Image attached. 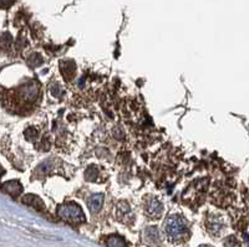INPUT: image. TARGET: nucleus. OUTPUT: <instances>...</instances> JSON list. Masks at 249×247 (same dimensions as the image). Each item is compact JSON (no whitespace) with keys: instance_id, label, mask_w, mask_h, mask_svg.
Listing matches in <instances>:
<instances>
[{"instance_id":"nucleus-1","label":"nucleus","mask_w":249,"mask_h":247,"mask_svg":"<svg viewBox=\"0 0 249 247\" xmlns=\"http://www.w3.org/2000/svg\"><path fill=\"white\" fill-rule=\"evenodd\" d=\"M166 233L170 240H173V241H179L184 236H187L188 229H187V224L183 217L178 216V215L168 217L166 221Z\"/></svg>"},{"instance_id":"nucleus-2","label":"nucleus","mask_w":249,"mask_h":247,"mask_svg":"<svg viewBox=\"0 0 249 247\" xmlns=\"http://www.w3.org/2000/svg\"><path fill=\"white\" fill-rule=\"evenodd\" d=\"M57 215L61 217L64 221L69 224H81L85 221V216L81 209L76 204H65V205L59 206L57 209Z\"/></svg>"},{"instance_id":"nucleus-3","label":"nucleus","mask_w":249,"mask_h":247,"mask_svg":"<svg viewBox=\"0 0 249 247\" xmlns=\"http://www.w3.org/2000/svg\"><path fill=\"white\" fill-rule=\"evenodd\" d=\"M37 93H39V87L35 83H28L21 88V95L24 99L29 101H34L37 97Z\"/></svg>"},{"instance_id":"nucleus-4","label":"nucleus","mask_w":249,"mask_h":247,"mask_svg":"<svg viewBox=\"0 0 249 247\" xmlns=\"http://www.w3.org/2000/svg\"><path fill=\"white\" fill-rule=\"evenodd\" d=\"M162 211H163V206H162L161 202L159 200L152 199L147 205V213L150 216H152L153 219H157V217L161 216Z\"/></svg>"},{"instance_id":"nucleus-5","label":"nucleus","mask_w":249,"mask_h":247,"mask_svg":"<svg viewBox=\"0 0 249 247\" xmlns=\"http://www.w3.org/2000/svg\"><path fill=\"white\" fill-rule=\"evenodd\" d=\"M3 190L6 191L8 194L13 195V197H18V195H20L23 188H21V185H20L19 182L13 180V181H6L5 184H4Z\"/></svg>"},{"instance_id":"nucleus-6","label":"nucleus","mask_w":249,"mask_h":247,"mask_svg":"<svg viewBox=\"0 0 249 247\" xmlns=\"http://www.w3.org/2000/svg\"><path fill=\"white\" fill-rule=\"evenodd\" d=\"M102 202H104V195L102 194H95L89 199V209L92 213H97L101 209Z\"/></svg>"},{"instance_id":"nucleus-7","label":"nucleus","mask_w":249,"mask_h":247,"mask_svg":"<svg viewBox=\"0 0 249 247\" xmlns=\"http://www.w3.org/2000/svg\"><path fill=\"white\" fill-rule=\"evenodd\" d=\"M23 202L24 204H26V205L33 206V208H35L36 210H41V209H44V202L41 201L39 198L35 197V195H26V197L23 199Z\"/></svg>"},{"instance_id":"nucleus-8","label":"nucleus","mask_w":249,"mask_h":247,"mask_svg":"<svg viewBox=\"0 0 249 247\" xmlns=\"http://www.w3.org/2000/svg\"><path fill=\"white\" fill-rule=\"evenodd\" d=\"M61 71L64 73V76H65L66 80H70L74 77V73H75V66H74V62H64L61 66Z\"/></svg>"},{"instance_id":"nucleus-9","label":"nucleus","mask_w":249,"mask_h":247,"mask_svg":"<svg viewBox=\"0 0 249 247\" xmlns=\"http://www.w3.org/2000/svg\"><path fill=\"white\" fill-rule=\"evenodd\" d=\"M107 247H126V242L120 236H111L106 241Z\"/></svg>"},{"instance_id":"nucleus-10","label":"nucleus","mask_w":249,"mask_h":247,"mask_svg":"<svg viewBox=\"0 0 249 247\" xmlns=\"http://www.w3.org/2000/svg\"><path fill=\"white\" fill-rule=\"evenodd\" d=\"M28 64L33 67H37L40 64H43V59L37 53H34V55H30V57L28 59Z\"/></svg>"},{"instance_id":"nucleus-11","label":"nucleus","mask_w":249,"mask_h":247,"mask_svg":"<svg viewBox=\"0 0 249 247\" xmlns=\"http://www.w3.org/2000/svg\"><path fill=\"white\" fill-rule=\"evenodd\" d=\"M146 235H147V239L151 240L152 242L157 241L160 237V232L156 228H148L147 231H146Z\"/></svg>"},{"instance_id":"nucleus-12","label":"nucleus","mask_w":249,"mask_h":247,"mask_svg":"<svg viewBox=\"0 0 249 247\" xmlns=\"http://www.w3.org/2000/svg\"><path fill=\"white\" fill-rule=\"evenodd\" d=\"M85 175L88 180H95L97 177V169L95 168V166H91V168H89L88 170H86Z\"/></svg>"},{"instance_id":"nucleus-13","label":"nucleus","mask_w":249,"mask_h":247,"mask_svg":"<svg viewBox=\"0 0 249 247\" xmlns=\"http://www.w3.org/2000/svg\"><path fill=\"white\" fill-rule=\"evenodd\" d=\"M0 44H1L3 48H9L10 44H12V36L9 34H4L3 36H1V40H0Z\"/></svg>"},{"instance_id":"nucleus-14","label":"nucleus","mask_w":249,"mask_h":247,"mask_svg":"<svg viewBox=\"0 0 249 247\" xmlns=\"http://www.w3.org/2000/svg\"><path fill=\"white\" fill-rule=\"evenodd\" d=\"M50 93L53 96H55V97H60L61 96V88L57 84H53L50 87Z\"/></svg>"},{"instance_id":"nucleus-15","label":"nucleus","mask_w":249,"mask_h":247,"mask_svg":"<svg viewBox=\"0 0 249 247\" xmlns=\"http://www.w3.org/2000/svg\"><path fill=\"white\" fill-rule=\"evenodd\" d=\"M12 3V0H0V6L8 5V4Z\"/></svg>"},{"instance_id":"nucleus-16","label":"nucleus","mask_w":249,"mask_h":247,"mask_svg":"<svg viewBox=\"0 0 249 247\" xmlns=\"http://www.w3.org/2000/svg\"><path fill=\"white\" fill-rule=\"evenodd\" d=\"M1 173H3V169L0 168V175H1Z\"/></svg>"},{"instance_id":"nucleus-17","label":"nucleus","mask_w":249,"mask_h":247,"mask_svg":"<svg viewBox=\"0 0 249 247\" xmlns=\"http://www.w3.org/2000/svg\"><path fill=\"white\" fill-rule=\"evenodd\" d=\"M199 247H211V246H207V245H203V246H199Z\"/></svg>"}]
</instances>
